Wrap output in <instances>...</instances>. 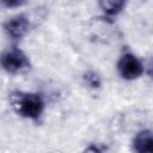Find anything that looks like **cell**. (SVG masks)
<instances>
[{
    "instance_id": "1",
    "label": "cell",
    "mask_w": 153,
    "mask_h": 153,
    "mask_svg": "<svg viewBox=\"0 0 153 153\" xmlns=\"http://www.w3.org/2000/svg\"><path fill=\"white\" fill-rule=\"evenodd\" d=\"M10 103L19 116L32 121H37L44 110V100L37 93L14 91L10 94Z\"/></svg>"
},
{
    "instance_id": "2",
    "label": "cell",
    "mask_w": 153,
    "mask_h": 153,
    "mask_svg": "<svg viewBox=\"0 0 153 153\" xmlns=\"http://www.w3.org/2000/svg\"><path fill=\"white\" fill-rule=\"evenodd\" d=\"M0 66L7 73L16 74L30 68V61L27 56L20 49L13 48L4 51L0 55Z\"/></svg>"
},
{
    "instance_id": "3",
    "label": "cell",
    "mask_w": 153,
    "mask_h": 153,
    "mask_svg": "<svg viewBox=\"0 0 153 153\" xmlns=\"http://www.w3.org/2000/svg\"><path fill=\"white\" fill-rule=\"evenodd\" d=\"M117 69L120 75L126 80H134L142 75L143 65L142 62L131 53H126L121 56L117 63Z\"/></svg>"
},
{
    "instance_id": "4",
    "label": "cell",
    "mask_w": 153,
    "mask_h": 153,
    "mask_svg": "<svg viewBox=\"0 0 153 153\" xmlns=\"http://www.w3.org/2000/svg\"><path fill=\"white\" fill-rule=\"evenodd\" d=\"M29 27H30L29 19L23 14L11 18L4 24L5 32L12 39H20L22 37H24L29 31Z\"/></svg>"
},
{
    "instance_id": "5",
    "label": "cell",
    "mask_w": 153,
    "mask_h": 153,
    "mask_svg": "<svg viewBox=\"0 0 153 153\" xmlns=\"http://www.w3.org/2000/svg\"><path fill=\"white\" fill-rule=\"evenodd\" d=\"M133 148L137 153H149L153 151V135L152 131L146 129L139 131L133 140Z\"/></svg>"
},
{
    "instance_id": "6",
    "label": "cell",
    "mask_w": 153,
    "mask_h": 153,
    "mask_svg": "<svg viewBox=\"0 0 153 153\" xmlns=\"http://www.w3.org/2000/svg\"><path fill=\"white\" fill-rule=\"evenodd\" d=\"M100 8L109 16L118 14L126 6V0H98Z\"/></svg>"
},
{
    "instance_id": "7",
    "label": "cell",
    "mask_w": 153,
    "mask_h": 153,
    "mask_svg": "<svg viewBox=\"0 0 153 153\" xmlns=\"http://www.w3.org/2000/svg\"><path fill=\"white\" fill-rule=\"evenodd\" d=\"M84 81L91 88H99L100 85H102L100 76L93 71H88L84 74Z\"/></svg>"
},
{
    "instance_id": "8",
    "label": "cell",
    "mask_w": 153,
    "mask_h": 153,
    "mask_svg": "<svg viewBox=\"0 0 153 153\" xmlns=\"http://www.w3.org/2000/svg\"><path fill=\"white\" fill-rule=\"evenodd\" d=\"M0 4L6 7H18L24 4V0H0Z\"/></svg>"
}]
</instances>
